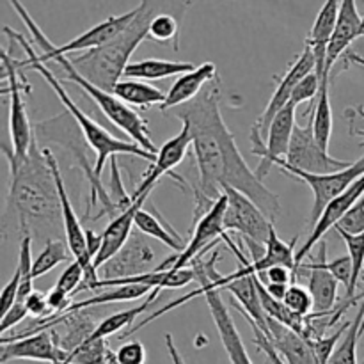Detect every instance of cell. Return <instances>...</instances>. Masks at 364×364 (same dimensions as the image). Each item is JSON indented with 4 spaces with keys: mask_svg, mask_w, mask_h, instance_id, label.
Here are the masks:
<instances>
[{
    "mask_svg": "<svg viewBox=\"0 0 364 364\" xmlns=\"http://www.w3.org/2000/svg\"><path fill=\"white\" fill-rule=\"evenodd\" d=\"M316 71V59L313 50L308 45L304 46L301 55L294 60L288 71L284 73V77L279 78V84H277L276 91H274L272 98L267 103L265 110H263L262 116L258 117L255 124L251 128V137L249 139H258V141H267V135H269L270 124H272L274 117L284 109V107L290 103L291 95H294L295 87L299 85V82L304 77H308L309 73Z\"/></svg>",
    "mask_w": 364,
    "mask_h": 364,
    "instance_id": "11",
    "label": "cell"
},
{
    "mask_svg": "<svg viewBox=\"0 0 364 364\" xmlns=\"http://www.w3.org/2000/svg\"><path fill=\"white\" fill-rule=\"evenodd\" d=\"M20 279H21V272H20V267L16 265V270H14L13 277H11V281L4 287L2 290V299H0V316L6 315V313L16 304L18 291H20Z\"/></svg>",
    "mask_w": 364,
    "mask_h": 364,
    "instance_id": "44",
    "label": "cell"
},
{
    "mask_svg": "<svg viewBox=\"0 0 364 364\" xmlns=\"http://www.w3.org/2000/svg\"><path fill=\"white\" fill-rule=\"evenodd\" d=\"M340 7L341 0H326L322 9L316 14V20L313 23L308 39H306V45L315 53L316 73L320 75V78H323V71H326L327 50H329V43L333 39L334 31H336Z\"/></svg>",
    "mask_w": 364,
    "mask_h": 364,
    "instance_id": "21",
    "label": "cell"
},
{
    "mask_svg": "<svg viewBox=\"0 0 364 364\" xmlns=\"http://www.w3.org/2000/svg\"><path fill=\"white\" fill-rule=\"evenodd\" d=\"M220 78L217 77L198 98L174 109L178 119L191 124L192 151L199 173V187L196 191L217 199L223 194V187L237 188L251 198L274 223L281 212V201L242 156L235 135L220 112Z\"/></svg>",
    "mask_w": 364,
    "mask_h": 364,
    "instance_id": "1",
    "label": "cell"
},
{
    "mask_svg": "<svg viewBox=\"0 0 364 364\" xmlns=\"http://www.w3.org/2000/svg\"><path fill=\"white\" fill-rule=\"evenodd\" d=\"M283 304L299 316H309L313 313V308H315V302H313V297L308 288L295 283H291L290 288H288Z\"/></svg>",
    "mask_w": 364,
    "mask_h": 364,
    "instance_id": "37",
    "label": "cell"
},
{
    "mask_svg": "<svg viewBox=\"0 0 364 364\" xmlns=\"http://www.w3.org/2000/svg\"><path fill=\"white\" fill-rule=\"evenodd\" d=\"M114 361H116V355L112 354V358H110V363L109 364H114Z\"/></svg>",
    "mask_w": 364,
    "mask_h": 364,
    "instance_id": "54",
    "label": "cell"
},
{
    "mask_svg": "<svg viewBox=\"0 0 364 364\" xmlns=\"http://www.w3.org/2000/svg\"><path fill=\"white\" fill-rule=\"evenodd\" d=\"M320 85H322V78H320V75L316 73V71H313V73H309L308 77H304L301 82H299L294 95H291L290 103H294V105H301V103L304 102H311L313 98H318Z\"/></svg>",
    "mask_w": 364,
    "mask_h": 364,
    "instance_id": "40",
    "label": "cell"
},
{
    "mask_svg": "<svg viewBox=\"0 0 364 364\" xmlns=\"http://www.w3.org/2000/svg\"><path fill=\"white\" fill-rule=\"evenodd\" d=\"M217 259H219V252H213V255L208 258V262H201V259L192 262V269H194L196 272V281L199 283L198 290L191 291V294L185 295V297L164 306L162 309H159V311L153 313L151 316H148V318L139 322L135 327H132V329L128 331V334L132 336L134 333L141 331L142 327L151 323L153 320L160 318V316L166 315V313L180 308V306H183L185 302L192 301V299L198 297V295H205L206 304H208V309H210V315H212L213 322H215L217 333H219L220 341H223V347L224 350H226L231 364H252L251 358H249L247 350H245L244 347V341H242L240 333H238L237 326H235L233 316L230 315L226 304H224V299L223 295H220V288H217L215 284H213V279L219 276V272L215 270Z\"/></svg>",
    "mask_w": 364,
    "mask_h": 364,
    "instance_id": "5",
    "label": "cell"
},
{
    "mask_svg": "<svg viewBox=\"0 0 364 364\" xmlns=\"http://www.w3.org/2000/svg\"><path fill=\"white\" fill-rule=\"evenodd\" d=\"M114 364H116V361H114Z\"/></svg>",
    "mask_w": 364,
    "mask_h": 364,
    "instance_id": "56",
    "label": "cell"
},
{
    "mask_svg": "<svg viewBox=\"0 0 364 364\" xmlns=\"http://www.w3.org/2000/svg\"><path fill=\"white\" fill-rule=\"evenodd\" d=\"M46 301H48V306L50 309H52L53 315H63V313H66L68 309H70V306L73 304V302H71V295L57 287L48 291Z\"/></svg>",
    "mask_w": 364,
    "mask_h": 364,
    "instance_id": "48",
    "label": "cell"
},
{
    "mask_svg": "<svg viewBox=\"0 0 364 364\" xmlns=\"http://www.w3.org/2000/svg\"><path fill=\"white\" fill-rule=\"evenodd\" d=\"M348 110H350L352 114H358V116L361 117V119H364V107L359 105V107H355V109H348ZM355 134L361 135V137H364V130H355ZM361 146H364V141L361 142Z\"/></svg>",
    "mask_w": 364,
    "mask_h": 364,
    "instance_id": "53",
    "label": "cell"
},
{
    "mask_svg": "<svg viewBox=\"0 0 364 364\" xmlns=\"http://www.w3.org/2000/svg\"><path fill=\"white\" fill-rule=\"evenodd\" d=\"M363 196H364V176L359 178L355 183H352L350 187L343 192V194L338 196L334 201H331L329 205H327V208L323 210L322 215L318 217V220H316L315 226H313V231L309 233L308 240L304 242V245H302V247L297 251V255H295V272H297L299 267L302 265V259L311 252V249L323 240V237H326L327 231H331V228H336L338 224L341 223V219L350 212L352 206H354Z\"/></svg>",
    "mask_w": 364,
    "mask_h": 364,
    "instance_id": "17",
    "label": "cell"
},
{
    "mask_svg": "<svg viewBox=\"0 0 364 364\" xmlns=\"http://www.w3.org/2000/svg\"><path fill=\"white\" fill-rule=\"evenodd\" d=\"M327 242H320V249H318V256H316V265L326 269L327 272L333 274L345 288H350L352 283V274H354V267H352V259L350 256H340V258L333 259V262H327Z\"/></svg>",
    "mask_w": 364,
    "mask_h": 364,
    "instance_id": "36",
    "label": "cell"
},
{
    "mask_svg": "<svg viewBox=\"0 0 364 364\" xmlns=\"http://www.w3.org/2000/svg\"><path fill=\"white\" fill-rule=\"evenodd\" d=\"M135 230L141 231L146 237H151L155 240L162 242L166 247H169L174 252H181L187 247V244L178 235V231H174L162 217H159V213L155 215V213L148 212V210H139L137 215H135Z\"/></svg>",
    "mask_w": 364,
    "mask_h": 364,
    "instance_id": "26",
    "label": "cell"
},
{
    "mask_svg": "<svg viewBox=\"0 0 364 364\" xmlns=\"http://www.w3.org/2000/svg\"><path fill=\"white\" fill-rule=\"evenodd\" d=\"M297 272H309L308 277V290L311 294L313 302H315V308L313 313H318V315H326V313H333L336 309V301H338V284L340 281L333 276L331 272H327L326 269L313 263H302L297 269ZM295 272V277H297Z\"/></svg>",
    "mask_w": 364,
    "mask_h": 364,
    "instance_id": "23",
    "label": "cell"
},
{
    "mask_svg": "<svg viewBox=\"0 0 364 364\" xmlns=\"http://www.w3.org/2000/svg\"><path fill=\"white\" fill-rule=\"evenodd\" d=\"M116 364H144L146 347L141 341H127L116 350Z\"/></svg>",
    "mask_w": 364,
    "mask_h": 364,
    "instance_id": "43",
    "label": "cell"
},
{
    "mask_svg": "<svg viewBox=\"0 0 364 364\" xmlns=\"http://www.w3.org/2000/svg\"><path fill=\"white\" fill-rule=\"evenodd\" d=\"M269 340L279 352L283 361L287 364H320L316 359L315 350L311 347V341L306 340L294 329H290L284 323L277 322L276 318L269 316Z\"/></svg>",
    "mask_w": 364,
    "mask_h": 364,
    "instance_id": "19",
    "label": "cell"
},
{
    "mask_svg": "<svg viewBox=\"0 0 364 364\" xmlns=\"http://www.w3.org/2000/svg\"><path fill=\"white\" fill-rule=\"evenodd\" d=\"M295 244H297V238H294L291 242L281 240L276 228L272 226L269 242H267L265 245V255L259 259H252V270H255L256 274H262L265 272V270H269L270 267L283 265L295 272V255H297V252H295Z\"/></svg>",
    "mask_w": 364,
    "mask_h": 364,
    "instance_id": "27",
    "label": "cell"
},
{
    "mask_svg": "<svg viewBox=\"0 0 364 364\" xmlns=\"http://www.w3.org/2000/svg\"><path fill=\"white\" fill-rule=\"evenodd\" d=\"M183 18L171 13H160L153 18L149 25V41L160 43V45H171L174 50H180V32Z\"/></svg>",
    "mask_w": 364,
    "mask_h": 364,
    "instance_id": "31",
    "label": "cell"
},
{
    "mask_svg": "<svg viewBox=\"0 0 364 364\" xmlns=\"http://www.w3.org/2000/svg\"><path fill=\"white\" fill-rule=\"evenodd\" d=\"M114 352L107 348L105 340H91L89 338L84 345L68 355L66 363L73 364H109Z\"/></svg>",
    "mask_w": 364,
    "mask_h": 364,
    "instance_id": "35",
    "label": "cell"
},
{
    "mask_svg": "<svg viewBox=\"0 0 364 364\" xmlns=\"http://www.w3.org/2000/svg\"><path fill=\"white\" fill-rule=\"evenodd\" d=\"M148 201L146 198L137 199V201L132 203L130 208L127 212L119 213L117 217L110 219V223L107 224L105 231L102 233L103 242H102V249H100L98 256L95 259V267L96 270L103 265V263L109 262L112 256H116L117 252L121 251L124 244L128 242V238L132 237L134 233V228H135V215H137L139 210L142 208V205Z\"/></svg>",
    "mask_w": 364,
    "mask_h": 364,
    "instance_id": "22",
    "label": "cell"
},
{
    "mask_svg": "<svg viewBox=\"0 0 364 364\" xmlns=\"http://www.w3.org/2000/svg\"><path fill=\"white\" fill-rule=\"evenodd\" d=\"M244 318H245V316H244ZM245 320L249 322V326H251V329H252V334H255V336H252V341H255L256 347H258L259 350L265 354L267 364H287L283 361V358L279 355V352L276 350V347L272 345V341L269 340V336H267V334L263 333V331L259 329V327L256 326L252 320H249V318H245Z\"/></svg>",
    "mask_w": 364,
    "mask_h": 364,
    "instance_id": "42",
    "label": "cell"
},
{
    "mask_svg": "<svg viewBox=\"0 0 364 364\" xmlns=\"http://www.w3.org/2000/svg\"><path fill=\"white\" fill-rule=\"evenodd\" d=\"M4 32L7 34V38L13 39L14 43H18V45L23 48V52L27 53V59L25 60L16 59L18 68H20L21 71L23 70L36 71V73L41 75V78H45L46 84L52 87V91L55 92L57 98L60 100V103L64 105L66 112L71 116V119L77 123L78 130H80L82 135H84V141L87 142L89 148L96 153V162L95 166H92V174H95V180L100 187L105 188L102 185V181H100V176H102V171L109 159H114V156L117 155H130V156H137V159H144L151 164L155 162L156 155L146 151V149H142L141 146L135 144V142H128V141H123V139L114 137V135L109 134V130H105L98 121H95L91 116H87V114H85L84 110H82L80 107L71 100L70 92L64 89V85L60 84V80L55 77V73H53L45 63L39 60L38 57L39 53L36 52L34 46H31V43H28V39L25 38V36H21L20 32L13 31L11 27H4Z\"/></svg>",
    "mask_w": 364,
    "mask_h": 364,
    "instance_id": "4",
    "label": "cell"
},
{
    "mask_svg": "<svg viewBox=\"0 0 364 364\" xmlns=\"http://www.w3.org/2000/svg\"><path fill=\"white\" fill-rule=\"evenodd\" d=\"M27 316H28V311L27 308H25V302H16V304H14L6 315L0 316V318H2V322H0V334L6 336L7 331L16 327L20 322H23Z\"/></svg>",
    "mask_w": 364,
    "mask_h": 364,
    "instance_id": "46",
    "label": "cell"
},
{
    "mask_svg": "<svg viewBox=\"0 0 364 364\" xmlns=\"http://www.w3.org/2000/svg\"><path fill=\"white\" fill-rule=\"evenodd\" d=\"M295 110H297V105L288 103V105L274 117L265 142L258 141V139H251V153L262 159L259 160V166L256 167L255 171L256 176L262 181L269 176L270 169H272L279 160L287 159L288 149H290L291 144V137H294V130L295 127H297Z\"/></svg>",
    "mask_w": 364,
    "mask_h": 364,
    "instance_id": "13",
    "label": "cell"
},
{
    "mask_svg": "<svg viewBox=\"0 0 364 364\" xmlns=\"http://www.w3.org/2000/svg\"><path fill=\"white\" fill-rule=\"evenodd\" d=\"M41 63L57 64L55 77L59 78L60 82H71V84L77 85L80 91H84L85 96H89V100L102 110L103 116H105L114 127L119 128L123 134H127L128 137L132 139V142H135V144H139L142 149L153 153V155L159 153L151 135H149V128L144 117H141V114L135 112L132 107H128L127 103L121 102L114 92L105 91V89L98 87V85H95L92 82H89L84 75L78 73L77 68L71 63V59H68L66 55H55L50 57V59L46 60H41Z\"/></svg>",
    "mask_w": 364,
    "mask_h": 364,
    "instance_id": "6",
    "label": "cell"
},
{
    "mask_svg": "<svg viewBox=\"0 0 364 364\" xmlns=\"http://www.w3.org/2000/svg\"><path fill=\"white\" fill-rule=\"evenodd\" d=\"M194 0H141L135 7L130 23L107 45L89 50L73 57L71 63L80 75L98 87L112 92L114 85L121 80L130 57L142 41L148 39L149 25L160 13H171L185 18Z\"/></svg>",
    "mask_w": 364,
    "mask_h": 364,
    "instance_id": "3",
    "label": "cell"
},
{
    "mask_svg": "<svg viewBox=\"0 0 364 364\" xmlns=\"http://www.w3.org/2000/svg\"><path fill=\"white\" fill-rule=\"evenodd\" d=\"M166 347H167V352H169L173 364H187L185 363V359L181 358L180 350H178L176 343H174V338L171 336V334H166Z\"/></svg>",
    "mask_w": 364,
    "mask_h": 364,
    "instance_id": "51",
    "label": "cell"
},
{
    "mask_svg": "<svg viewBox=\"0 0 364 364\" xmlns=\"http://www.w3.org/2000/svg\"><path fill=\"white\" fill-rule=\"evenodd\" d=\"M11 185L7 196L6 219L16 217L21 238L59 240L63 228V208L55 178L34 135L31 151L21 164L9 162Z\"/></svg>",
    "mask_w": 364,
    "mask_h": 364,
    "instance_id": "2",
    "label": "cell"
},
{
    "mask_svg": "<svg viewBox=\"0 0 364 364\" xmlns=\"http://www.w3.org/2000/svg\"><path fill=\"white\" fill-rule=\"evenodd\" d=\"M2 68L7 78V89H4V95H9V132L13 144L11 149L4 146V155L7 156V162L21 164L27 159L34 141V128L31 127L27 103L23 100V92H31V84H27L23 77L20 78L21 70L9 52L2 53Z\"/></svg>",
    "mask_w": 364,
    "mask_h": 364,
    "instance_id": "7",
    "label": "cell"
},
{
    "mask_svg": "<svg viewBox=\"0 0 364 364\" xmlns=\"http://www.w3.org/2000/svg\"><path fill=\"white\" fill-rule=\"evenodd\" d=\"M338 235L343 238L345 245H347L348 256H350L352 259V267H354L350 288L347 290V299H354L359 277H361L364 270V233L352 235V233H347V231H338Z\"/></svg>",
    "mask_w": 364,
    "mask_h": 364,
    "instance_id": "34",
    "label": "cell"
},
{
    "mask_svg": "<svg viewBox=\"0 0 364 364\" xmlns=\"http://www.w3.org/2000/svg\"><path fill=\"white\" fill-rule=\"evenodd\" d=\"M363 364H364V361H363Z\"/></svg>",
    "mask_w": 364,
    "mask_h": 364,
    "instance_id": "57",
    "label": "cell"
},
{
    "mask_svg": "<svg viewBox=\"0 0 364 364\" xmlns=\"http://www.w3.org/2000/svg\"><path fill=\"white\" fill-rule=\"evenodd\" d=\"M71 251L68 247V244L64 240H48L45 242V247L39 252L38 258L34 259V265H32V276L34 279L38 277L46 276L50 270L55 269L57 265L64 262H70L71 259Z\"/></svg>",
    "mask_w": 364,
    "mask_h": 364,
    "instance_id": "32",
    "label": "cell"
},
{
    "mask_svg": "<svg viewBox=\"0 0 364 364\" xmlns=\"http://www.w3.org/2000/svg\"><path fill=\"white\" fill-rule=\"evenodd\" d=\"M313 119V134H315L316 142L323 151L329 153L331 137H333L334 130V117H333V107H331V96H329V78H322V85H320L318 98L315 103V112L311 116Z\"/></svg>",
    "mask_w": 364,
    "mask_h": 364,
    "instance_id": "28",
    "label": "cell"
},
{
    "mask_svg": "<svg viewBox=\"0 0 364 364\" xmlns=\"http://www.w3.org/2000/svg\"><path fill=\"white\" fill-rule=\"evenodd\" d=\"M153 288L144 287V284H127V287H116L112 290L105 291V294H98L85 301L73 302L68 311H78V309H89L96 308L102 304H112V302H123V301H137L144 295L151 294Z\"/></svg>",
    "mask_w": 364,
    "mask_h": 364,
    "instance_id": "30",
    "label": "cell"
},
{
    "mask_svg": "<svg viewBox=\"0 0 364 364\" xmlns=\"http://www.w3.org/2000/svg\"><path fill=\"white\" fill-rule=\"evenodd\" d=\"M194 64L185 60H167V59H142L130 63L124 68L123 77L134 78V80L155 82L164 80L169 77H181L194 70Z\"/></svg>",
    "mask_w": 364,
    "mask_h": 364,
    "instance_id": "24",
    "label": "cell"
},
{
    "mask_svg": "<svg viewBox=\"0 0 364 364\" xmlns=\"http://www.w3.org/2000/svg\"><path fill=\"white\" fill-rule=\"evenodd\" d=\"M84 277H85V270L82 267V263L78 259H71L70 263L66 265L64 272L60 274V277L57 279V288L64 290L66 294H70L71 297L75 295V291L78 290L82 283H84Z\"/></svg>",
    "mask_w": 364,
    "mask_h": 364,
    "instance_id": "39",
    "label": "cell"
},
{
    "mask_svg": "<svg viewBox=\"0 0 364 364\" xmlns=\"http://www.w3.org/2000/svg\"><path fill=\"white\" fill-rule=\"evenodd\" d=\"M336 231H347V233L359 235L364 233V196L352 206L350 212L341 219V223L334 228Z\"/></svg>",
    "mask_w": 364,
    "mask_h": 364,
    "instance_id": "41",
    "label": "cell"
},
{
    "mask_svg": "<svg viewBox=\"0 0 364 364\" xmlns=\"http://www.w3.org/2000/svg\"><path fill=\"white\" fill-rule=\"evenodd\" d=\"M159 294L160 290L159 288H155V290L149 294V297L144 301V304H139L135 306V308L124 309V311L114 313V315L107 316L105 320H102V322L98 323L96 331L92 333L91 340H107L109 336H114V334H117L119 331H123L124 327L132 326V323L135 322V318H139L142 313H146L149 308H151L153 302L159 299Z\"/></svg>",
    "mask_w": 364,
    "mask_h": 364,
    "instance_id": "29",
    "label": "cell"
},
{
    "mask_svg": "<svg viewBox=\"0 0 364 364\" xmlns=\"http://www.w3.org/2000/svg\"><path fill=\"white\" fill-rule=\"evenodd\" d=\"M63 364H73V363H63Z\"/></svg>",
    "mask_w": 364,
    "mask_h": 364,
    "instance_id": "55",
    "label": "cell"
},
{
    "mask_svg": "<svg viewBox=\"0 0 364 364\" xmlns=\"http://www.w3.org/2000/svg\"><path fill=\"white\" fill-rule=\"evenodd\" d=\"M188 148H192V130L191 124L181 121V130L178 132L174 137H171L169 141L164 142L159 148V153H156V160L151 164L146 174L142 176V181L139 183V187L135 188L134 194L130 196L132 203L137 201V199L149 198V194L153 192L155 185L159 183L160 178L166 176V174H173L174 167L180 166L181 160L187 155ZM176 181H183L180 176L173 174Z\"/></svg>",
    "mask_w": 364,
    "mask_h": 364,
    "instance_id": "14",
    "label": "cell"
},
{
    "mask_svg": "<svg viewBox=\"0 0 364 364\" xmlns=\"http://www.w3.org/2000/svg\"><path fill=\"white\" fill-rule=\"evenodd\" d=\"M217 78V68L213 63H203L196 66L194 70L188 73L178 77V80L171 85L169 92L166 96V102L159 107L162 112L171 109H178V107L191 103L192 100L198 98L203 92V89Z\"/></svg>",
    "mask_w": 364,
    "mask_h": 364,
    "instance_id": "20",
    "label": "cell"
},
{
    "mask_svg": "<svg viewBox=\"0 0 364 364\" xmlns=\"http://www.w3.org/2000/svg\"><path fill=\"white\" fill-rule=\"evenodd\" d=\"M25 308H27L28 315L36 316V318H50V316H53L48 301H46V295H43L41 291H32L27 301H25Z\"/></svg>",
    "mask_w": 364,
    "mask_h": 364,
    "instance_id": "45",
    "label": "cell"
},
{
    "mask_svg": "<svg viewBox=\"0 0 364 364\" xmlns=\"http://www.w3.org/2000/svg\"><path fill=\"white\" fill-rule=\"evenodd\" d=\"M284 174L291 178H297V180L304 181L313 192V206H311V223L315 224L318 220V217L322 215L323 210L327 208L331 201L338 198V196L343 194L352 183L364 176V156L359 160L352 162L347 169H341L338 173L331 174H313V173H304V171H299L295 167H290L288 164H284L283 160L276 164Z\"/></svg>",
    "mask_w": 364,
    "mask_h": 364,
    "instance_id": "8",
    "label": "cell"
},
{
    "mask_svg": "<svg viewBox=\"0 0 364 364\" xmlns=\"http://www.w3.org/2000/svg\"><path fill=\"white\" fill-rule=\"evenodd\" d=\"M364 320V299L359 306V311L355 315L354 322H350V327L345 333L343 340L334 350L329 364H358V341L361 338V323Z\"/></svg>",
    "mask_w": 364,
    "mask_h": 364,
    "instance_id": "33",
    "label": "cell"
},
{
    "mask_svg": "<svg viewBox=\"0 0 364 364\" xmlns=\"http://www.w3.org/2000/svg\"><path fill=\"white\" fill-rule=\"evenodd\" d=\"M0 363L9 361H39L50 364L66 363V354L57 345L52 329L28 336L13 338L2 336L0 340Z\"/></svg>",
    "mask_w": 364,
    "mask_h": 364,
    "instance_id": "15",
    "label": "cell"
},
{
    "mask_svg": "<svg viewBox=\"0 0 364 364\" xmlns=\"http://www.w3.org/2000/svg\"><path fill=\"white\" fill-rule=\"evenodd\" d=\"M144 237L146 235H142L141 231L132 233L121 251L98 269L103 279H123V277L141 276V274L153 272L156 269V256Z\"/></svg>",
    "mask_w": 364,
    "mask_h": 364,
    "instance_id": "16",
    "label": "cell"
},
{
    "mask_svg": "<svg viewBox=\"0 0 364 364\" xmlns=\"http://www.w3.org/2000/svg\"><path fill=\"white\" fill-rule=\"evenodd\" d=\"M343 60H345V68H348V64H358V66L364 68V57H361L359 53H355V52L345 53Z\"/></svg>",
    "mask_w": 364,
    "mask_h": 364,
    "instance_id": "52",
    "label": "cell"
},
{
    "mask_svg": "<svg viewBox=\"0 0 364 364\" xmlns=\"http://www.w3.org/2000/svg\"><path fill=\"white\" fill-rule=\"evenodd\" d=\"M359 38H364V16L359 14L355 0H341L336 31H334L333 39L329 43V50H327V64L326 71H323V78H329L334 64L340 60V57L347 53L348 46Z\"/></svg>",
    "mask_w": 364,
    "mask_h": 364,
    "instance_id": "18",
    "label": "cell"
},
{
    "mask_svg": "<svg viewBox=\"0 0 364 364\" xmlns=\"http://www.w3.org/2000/svg\"><path fill=\"white\" fill-rule=\"evenodd\" d=\"M226 196L220 194L217 198L213 208L203 217L201 220L194 224L191 240L187 242V247L181 252H176L173 256H167L160 265H156L155 270H181L188 269L192 262L201 259L206 251L219 244L224 238V212H226Z\"/></svg>",
    "mask_w": 364,
    "mask_h": 364,
    "instance_id": "9",
    "label": "cell"
},
{
    "mask_svg": "<svg viewBox=\"0 0 364 364\" xmlns=\"http://www.w3.org/2000/svg\"><path fill=\"white\" fill-rule=\"evenodd\" d=\"M283 162L288 164L290 167H295V169L313 174L338 173L341 169H347L352 164L345 162V160L333 159L329 153L320 148V144L315 139V134H313L311 117H309L306 127H301V124L295 127L290 149H288V155Z\"/></svg>",
    "mask_w": 364,
    "mask_h": 364,
    "instance_id": "12",
    "label": "cell"
},
{
    "mask_svg": "<svg viewBox=\"0 0 364 364\" xmlns=\"http://www.w3.org/2000/svg\"><path fill=\"white\" fill-rule=\"evenodd\" d=\"M262 283H263V281H262ZM263 284H265L267 291H269V294L279 302L284 301V295H287L288 288H290V284H276V283H263Z\"/></svg>",
    "mask_w": 364,
    "mask_h": 364,
    "instance_id": "50",
    "label": "cell"
},
{
    "mask_svg": "<svg viewBox=\"0 0 364 364\" xmlns=\"http://www.w3.org/2000/svg\"><path fill=\"white\" fill-rule=\"evenodd\" d=\"M348 327H350V323L347 322V323H343V326H341L336 333L331 334V336H322V338H318V340L311 341V347H313V350H315L316 359H318L320 364H329L334 350H336V347L340 345V338L347 333Z\"/></svg>",
    "mask_w": 364,
    "mask_h": 364,
    "instance_id": "38",
    "label": "cell"
},
{
    "mask_svg": "<svg viewBox=\"0 0 364 364\" xmlns=\"http://www.w3.org/2000/svg\"><path fill=\"white\" fill-rule=\"evenodd\" d=\"M226 196V212H224V231H233L242 240H252L259 245H267L274 223L255 205L251 198L238 192L233 187H223Z\"/></svg>",
    "mask_w": 364,
    "mask_h": 364,
    "instance_id": "10",
    "label": "cell"
},
{
    "mask_svg": "<svg viewBox=\"0 0 364 364\" xmlns=\"http://www.w3.org/2000/svg\"><path fill=\"white\" fill-rule=\"evenodd\" d=\"M85 240H87V252L89 256L92 258V262L96 259V256H98L100 249H102V242H103V237L102 235L95 233L92 230H85Z\"/></svg>",
    "mask_w": 364,
    "mask_h": 364,
    "instance_id": "49",
    "label": "cell"
},
{
    "mask_svg": "<svg viewBox=\"0 0 364 364\" xmlns=\"http://www.w3.org/2000/svg\"><path fill=\"white\" fill-rule=\"evenodd\" d=\"M112 92L128 107H137L139 110H148L155 105L160 107L166 102L167 96L155 85L144 80H134V78H121L114 85Z\"/></svg>",
    "mask_w": 364,
    "mask_h": 364,
    "instance_id": "25",
    "label": "cell"
},
{
    "mask_svg": "<svg viewBox=\"0 0 364 364\" xmlns=\"http://www.w3.org/2000/svg\"><path fill=\"white\" fill-rule=\"evenodd\" d=\"M258 276H259V279L263 281V283H276V284H291V283H295L294 270L288 269V267H283V265L270 267L269 270L258 274Z\"/></svg>",
    "mask_w": 364,
    "mask_h": 364,
    "instance_id": "47",
    "label": "cell"
}]
</instances>
